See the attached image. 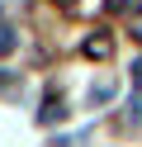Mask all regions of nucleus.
<instances>
[{"label":"nucleus","mask_w":142,"mask_h":147,"mask_svg":"<svg viewBox=\"0 0 142 147\" xmlns=\"http://www.w3.org/2000/svg\"><path fill=\"white\" fill-rule=\"evenodd\" d=\"M114 52V43H109V33H90L85 38V57H95V62H104Z\"/></svg>","instance_id":"obj_1"},{"label":"nucleus","mask_w":142,"mask_h":147,"mask_svg":"<svg viewBox=\"0 0 142 147\" xmlns=\"http://www.w3.org/2000/svg\"><path fill=\"white\" fill-rule=\"evenodd\" d=\"M14 48H19V33L9 29V24H0V57H9Z\"/></svg>","instance_id":"obj_2"},{"label":"nucleus","mask_w":142,"mask_h":147,"mask_svg":"<svg viewBox=\"0 0 142 147\" xmlns=\"http://www.w3.org/2000/svg\"><path fill=\"white\" fill-rule=\"evenodd\" d=\"M109 100H114V86H109V81L90 86V105H109Z\"/></svg>","instance_id":"obj_3"},{"label":"nucleus","mask_w":142,"mask_h":147,"mask_svg":"<svg viewBox=\"0 0 142 147\" xmlns=\"http://www.w3.org/2000/svg\"><path fill=\"white\" fill-rule=\"evenodd\" d=\"M57 114H62V100H57V95H47V100H43V114H38V119H43V123H52Z\"/></svg>","instance_id":"obj_4"},{"label":"nucleus","mask_w":142,"mask_h":147,"mask_svg":"<svg viewBox=\"0 0 142 147\" xmlns=\"http://www.w3.org/2000/svg\"><path fill=\"white\" fill-rule=\"evenodd\" d=\"M133 81H137V86H142V62H137V67H133Z\"/></svg>","instance_id":"obj_5"}]
</instances>
